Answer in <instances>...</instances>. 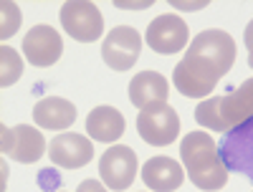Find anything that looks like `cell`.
Segmentation results:
<instances>
[{"label":"cell","instance_id":"8fae6325","mask_svg":"<svg viewBox=\"0 0 253 192\" xmlns=\"http://www.w3.org/2000/svg\"><path fill=\"white\" fill-rule=\"evenodd\" d=\"M23 53H26V61L31 66H38V69H48L61 58L63 53V40L58 36L56 28L51 26H33L26 38H23Z\"/></svg>","mask_w":253,"mask_h":192},{"label":"cell","instance_id":"8992f818","mask_svg":"<svg viewBox=\"0 0 253 192\" xmlns=\"http://www.w3.org/2000/svg\"><path fill=\"white\" fill-rule=\"evenodd\" d=\"M137 132L147 144L167 147L180 134V116L170 104H152L139 112L137 116Z\"/></svg>","mask_w":253,"mask_h":192},{"label":"cell","instance_id":"ba28073f","mask_svg":"<svg viewBox=\"0 0 253 192\" xmlns=\"http://www.w3.org/2000/svg\"><path fill=\"white\" fill-rule=\"evenodd\" d=\"M142 51V38L129 26H117L101 43V58L112 71H129Z\"/></svg>","mask_w":253,"mask_h":192},{"label":"cell","instance_id":"3957f363","mask_svg":"<svg viewBox=\"0 0 253 192\" xmlns=\"http://www.w3.org/2000/svg\"><path fill=\"white\" fill-rule=\"evenodd\" d=\"M230 94L210 96L198 104L195 121L210 132H230L243 121L253 119V78H246L238 89L230 86Z\"/></svg>","mask_w":253,"mask_h":192},{"label":"cell","instance_id":"52a82bcc","mask_svg":"<svg viewBox=\"0 0 253 192\" xmlns=\"http://www.w3.org/2000/svg\"><path fill=\"white\" fill-rule=\"evenodd\" d=\"M137 172H139V162H137V154H134L132 147L112 144L99 159L101 182L107 185L112 192L129 190L134 177H137Z\"/></svg>","mask_w":253,"mask_h":192},{"label":"cell","instance_id":"2e32d148","mask_svg":"<svg viewBox=\"0 0 253 192\" xmlns=\"http://www.w3.org/2000/svg\"><path fill=\"white\" fill-rule=\"evenodd\" d=\"M124 129H126V121H124L122 112L114 109V106H96V109H91L89 116H86L89 139L112 144L124 134Z\"/></svg>","mask_w":253,"mask_h":192},{"label":"cell","instance_id":"7c38bea8","mask_svg":"<svg viewBox=\"0 0 253 192\" xmlns=\"http://www.w3.org/2000/svg\"><path fill=\"white\" fill-rule=\"evenodd\" d=\"M48 157L56 167L61 169H79L84 164H89L94 157V144L89 137L74 134V132H61L58 137L51 139Z\"/></svg>","mask_w":253,"mask_h":192},{"label":"cell","instance_id":"4fadbf2b","mask_svg":"<svg viewBox=\"0 0 253 192\" xmlns=\"http://www.w3.org/2000/svg\"><path fill=\"white\" fill-rule=\"evenodd\" d=\"M167 96H170V83L160 71H139L129 81V101L139 112L152 104H167Z\"/></svg>","mask_w":253,"mask_h":192},{"label":"cell","instance_id":"e0dca14e","mask_svg":"<svg viewBox=\"0 0 253 192\" xmlns=\"http://www.w3.org/2000/svg\"><path fill=\"white\" fill-rule=\"evenodd\" d=\"M23 76V61L10 46H0V86L8 89Z\"/></svg>","mask_w":253,"mask_h":192},{"label":"cell","instance_id":"ac0fdd59","mask_svg":"<svg viewBox=\"0 0 253 192\" xmlns=\"http://www.w3.org/2000/svg\"><path fill=\"white\" fill-rule=\"evenodd\" d=\"M0 15H3V20H0V38L8 40L20 28V10H18L15 3H10V0H3V3H0Z\"/></svg>","mask_w":253,"mask_h":192},{"label":"cell","instance_id":"44dd1931","mask_svg":"<svg viewBox=\"0 0 253 192\" xmlns=\"http://www.w3.org/2000/svg\"><path fill=\"white\" fill-rule=\"evenodd\" d=\"M248 66L253 69V51H248Z\"/></svg>","mask_w":253,"mask_h":192},{"label":"cell","instance_id":"5b68a950","mask_svg":"<svg viewBox=\"0 0 253 192\" xmlns=\"http://www.w3.org/2000/svg\"><path fill=\"white\" fill-rule=\"evenodd\" d=\"M218 154L228 172L246 175L253 182V119L223 134L218 142Z\"/></svg>","mask_w":253,"mask_h":192},{"label":"cell","instance_id":"ffe728a7","mask_svg":"<svg viewBox=\"0 0 253 192\" xmlns=\"http://www.w3.org/2000/svg\"><path fill=\"white\" fill-rule=\"evenodd\" d=\"M243 40H246V48L253 51V20L246 26V33H243Z\"/></svg>","mask_w":253,"mask_h":192},{"label":"cell","instance_id":"6da1fadb","mask_svg":"<svg viewBox=\"0 0 253 192\" xmlns=\"http://www.w3.org/2000/svg\"><path fill=\"white\" fill-rule=\"evenodd\" d=\"M236 63V40L228 31L210 28L193 38L185 58L172 71V83L182 96L203 99Z\"/></svg>","mask_w":253,"mask_h":192},{"label":"cell","instance_id":"9a60e30c","mask_svg":"<svg viewBox=\"0 0 253 192\" xmlns=\"http://www.w3.org/2000/svg\"><path fill=\"white\" fill-rule=\"evenodd\" d=\"M142 180L152 192H172L185 182V169L170 157H152L142 167Z\"/></svg>","mask_w":253,"mask_h":192},{"label":"cell","instance_id":"d6986e66","mask_svg":"<svg viewBox=\"0 0 253 192\" xmlns=\"http://www.w3.org/2000/svg\"><path fill=\"white\" fill-rule=\"evenodd\" d=\"M76 192H109V187L104 185V182H96V180H84L76 187Z\"/></svg>","mask_w":253,"mask_h":192},{"label":"cell","instance_id":"30bf717a","mask_svg":"<svg viewBox=\"0 0 253 192\" xmlns=\"http://www.w3.org/2000/svg\"><path fill=\"white\" fill-rule=\"evenodd\" d=\"M3 152L20 164H33L46 154V139L31 124H18L13 129L3 126Z\"/></svg>","mask_w":253,"mask_h":192},{"label":"cell","instance_id":"7a4b0ae2","mask_svg":"<svg viewBox=\"0 0 253 192\" xmlns=\"http://www.w3.org/2000/svg\"><path fill=\"white\" fill-rule=\"evenodd\" d=\"M180 157L185 164V175L195 187L205 192L223 190L228 182V167L218 154V144L208 132H190L180 142Z\"/></svg>","mask_w":253,"mask_h":192},{"label":"cell","instance_id":"277c9868","mask_svg":"<svg viewBox=\"0 0 253 192\" xmlns=\"http://www.w3.org/2000/svg\"><path fill=\"white\" fill-rule=\"evenodd\" d=\"M58 20L63 31L79 43H94L104 33V15L89 0H69V3H63Z\"/></svg>","mask_w":253,"mask_h":192},{"label":"cell","instance_id":"9c48e42d","mask_svg":"<svg viewBox=\"0 0 253 192\" xmlns=\"http://www.w3.org/2000/svg\"><path fill=\"white\" fill-rule=\"evenodd\" d=\"M144 40L147 46L157 53H177L187 46L190 40V31H187V23L180 18V15H172V13H165V15H157L150 26L144 31Z\"/></svg>","mask_w":253,"mask_h":192},{"label":"cell","instance_id":"5bb4252c","mask_svg":"<svg viewBox=\"0 0 253 192\" xmlns=\"http://www.w3.org/2000/svg\"><path fill=\"white\" fill-rule=\"evenodd\" d=\"M33 121L41 129L63 132L76 121V106L69 99L61 96H46L33 106Z\"/></svg>","mask_w":253,"mask_h":192}]
</instances>
